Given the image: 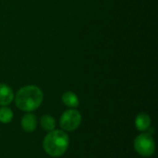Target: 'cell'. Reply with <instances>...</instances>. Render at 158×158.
<instances>
[{"instance_id":"cell-1","label":"cell","mask_w":158,"mask_h":158,"mask_svg":"<svg viewBox=\"0 0 158 158\" xmlns=\"http://www.w3.org/2000/svg\"><path fill=\"white\" fill-rule=\"evenodd\" d=\"M44 99L42 90L35 85H28L20 88L16 94V106L23 111H33L37 109Z\"/></svg>"},{"instance_id":"cell-2","label":"cell","mask_w":158,"mask_h":158,"mask_svg":"<svg viewBox=\"0 0 158 158\" xmlns=\"http://www.w3.org/2000/svg\"><path fill=\"white\" fill-rule=\"evenodd\" d=\"M69 139L66 132L62 131H52L44 140V149L51 156L57 157L66 153L69 148Z\"/></svg>"},{"instance_id":"cell-3","label":"cell","mask_w":158,"mask_h":158,"mask_svg":"<svg viewBox=\"0 0 158 158\" xmlns=\"http://www.w3.org/2000/svg\"><path fill=\"white\" fill-rule=\"evenodd\" d=\"M134 149L143 156L149 157L153 156L156 150V143L152 135L149 133H143L136 137L134 140Z\"/></svg>"},{"instance_id":"cell-4","label":"cell","mask_w":158,"mask_h":158,"mask_svg":"<svg viewBox=\"0 0 158 158\" xmlns=\"http://www.w3.org/2000/svg\"><path fill=\"white\" fill-rule=\"evenodd\" d=\"M60 127L67 131H73L79 128L81 122V115L75 109L65 111L60 118Z\"/></svg>"},{"instance_id":"cell-5","label":"cell","mask_w":158,"mask_h":158,"mask_svg":"<svg viewBox=\"0 0 158 158\" xmlns=\"http://www.w3.org/2000/svg\"><path fill=\"white\" fill-rule=\"evenodd\" d=\"M14 98L12 89L6 84L0 83V106H5L9 105Z\"/></svg>"},{"instance_id":"cell-6","label":"cell","mask_w":158,"mask_h":158,"mask_svg":"<svg viewBox=\"0 0 158 158\" xmlns=\"http://www.w3.org/2000/svg\"><path fill=\"white\" fill-rule=\"evenodd\" d=\"M21 127L27 132H32L37 127V118L34 115L28 113L21 119Z\"/></svg>"},{"instance_id":"cell-7","label":"cell","mask_w":158,"mask_h":158,"mask_svg":"<svg viewBox=\"0 0 158 158\" xmlns=\"http://www.w3.org/2000/svg\"><path fill=\"white\" fill-rule=\"evenodd\" d=\"M135 126L140 131H144L151 126V118L145 113H140L135 119Z\"/></svg>"},{"instance_id":"cell-8","label":"cell","mask_w":158,"mask_h":158,"mask_svg":"<svg viewBox=\"0 0 158 158\" xmlns=\"http://www.w3.org/2000/svg\"><path fill=\"white\" fill-rule=\"evenodd\" d=\"M63 103L69 107H77L80 104L79 98L73 92H66L62 95Z\"/></svg>"},{"instance_id":"cell-9","label":"cell","mask_w":158,"mask_h":158,"mask_svg":"<svg viewBox=\"0 0 158 158\" xmlns=\"http://www.w3.org/2000/svg\"><path fill=\"white\" fill-rule=\"evenodd\" d=\"M41 126L46 131H52L56 127V120L50 115H44L41 118Z\"/></svg>"},{"instance_id":"cell-10","label":"cell","mask_w":158,"mask_h":158,"mask_svg":"<svg viewBox=\"0 0 158 158\" xmlns=\"http://www.w3.org/2000/svg\"><path fill=\"white\" fill-rule=\"evenodd\" d=\"M13 118V112L8 107H1L0 108V122L6 124L9 123Z\"/></svg>"}]
</instances>
